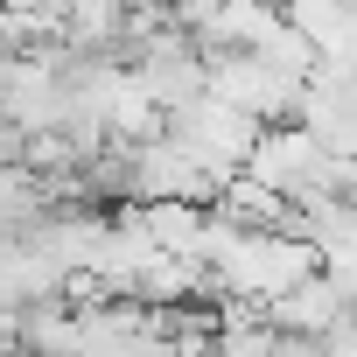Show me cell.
I'll use <instances>...</instances> for the list:
<instances>
[{
  "label": "cell",
  "instance_id": "obj_3",
  "mask_svg": "<svg viewBox=\"0 0 357 357\" xmlns=\"http://www.w3.org/2000/svg\"><path fill=\"white\" fill-rule=\"evenodd\" d=\"M126 211L140 218V231L154 238V252L204 266V225H211V211H197V204H126Z\"/></svg>",
  "mask_w": 357,
  "mask_h": 357
},
{
  "label": "cell",
  "instance_id": "obj_2",
  "mask_svg": "<svg viewBox=\"0 0 357 357\" xmlns=\"http://www.w3.org/2000/svg\"><path fill=\"white\" fill-rule=\"evenodd\" d=\"M350 308V273H301L287 294H273V301H259V315L273 322V329H287V336H315L322 322H336Z\"/></svg>",
  "mask_w": 357,
  "mask_h": 357
},
{
  "label": "cell",
  "instance_id": "obj_1",
  "mask_svg": "<svg viewBox=\"0 0 357 357\" xmlns=\"http://www.w3.org/2000/svg\"><path fill=\"white\" fill-rule=\"evenodd\" d=\"M238 175H252L259 190L287 197V204H308V197H350V154H329L315 133H301L294 119H273L259 126V140L245 147Z\"/></svg>",
  "mask_w": 357,
  "mask_h": 357
}]
</instances>
